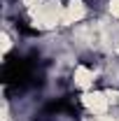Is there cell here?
Instances as JSON below:
<instances>
[{
  "label": "cell",
  "mask_w": 119,
  "mask_h": 121,
  "mask_svg": "<svg viewBox=\"0 0 119 121\" xmlns=\"http://www.w3.org/2000/svg\"><path fill=\"white\" fill-rule=\"evenodd\" d=\"M107 16L119 23V0H107Z\"/></svg>",
  "instance_id": "cell-2"
},
{
  "label": "cell",
  "mask_w": 119,
  "mask_h": 121,
  "mask_svg": "<svg viewBox=\"0 0 119 121\" xmlns=\"http://www.w3.org/2000/svg\"><path fill=\"white\" fill-rule=\"evenodd\" d=\"M89 19V5L84 0H63V26L75 28Z\"/></svg>",
  "instance_id": "cell-1"
}]
</instances>
